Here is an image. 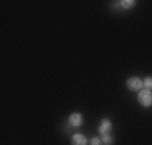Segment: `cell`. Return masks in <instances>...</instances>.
Instances as JSON below:
<instances>
[{
	"mask_svg": "<svg viewBox=\"0 0 152 145\" xmlns=\"http://www.w3.org/2000/svg\"><path fill=\"white\" fill-rule=\"evenodd\" d=\"M144 87L147 90H152V78H146L144 79Z\"/></svg>",
	"mask_w": 152,
	"mask_h": 145,
	"instance_id": "8",
	"label": "cell"
},
{
	"mask_svg": "<svg viewBox=\"0 0 152 145\" xmlns=\"http://www.w3.org/2000/svg\"><path fill=\"white\" fill-rule=\"evenodd\" d=\"M112 130V123L108 121V119H104L102 123L99 124V132L102 134V136H105V134H108Z\"/></svg>",
	"mask_w": 152,
	"mask_h": 145,
	"instance_id": "4",
	"label": "cell"
},
{
	"mask_svg": "<svg viewBox=\"0 0 152 145\" xmlns=\"http://www.w3.org/2000/svg\"><path fill=\"white\" fill-rule=\"evenodd\" d=\"M142 86H144V81L142 79H139V78H129L128 79V89L129 90H134V92H139L141 89H142Z\"/></svg>",
	"mask_w": 152,
	"mask_h": 145,
	"instance_id": "2",
	"label": "cell"
},
{
	"mask_svg": "<svg viewBox=\"0 0 152 145\" xmlns=\"http://www.w3.org/2000/svg\"><path fill=\"white\" fill-rule=\"evenodd\" d=\"M68 121H70L71 126H75V128H78V126L83 124V115L81 113H71L70 118H68Z\"/></svg>",
	"mask_w": 152,
	"mask_h": 145,
	"instance_id": "3",
	"label": "cell"
},
{
	"mask_svg": "<svg viewBox=\"0 0 152 145\" xmlns=\"http://www.w3.org/2000/svg\"><path fill=\"white\" fill-rule=\"evenodd\" d=\"M137 100H139V103L142 105V107H151L152 105V90H139V97H137Z\"/></svg>",
	"mask_w": 152,
	"mask_h": 145,
	"instance_id": "1",
	"label": "cell"
},
{
	"mask_svg": "<svg viewBox=\"0 0 152 145\" xmlns=\"http://www.w3.org/2000/svg\"><path fill=\"white\" fill-rule=\"evenodd\" d=\"M113 144V139H112L108 134H105V136H102V145H112Z\"/></svg>",
	"mask_w": 152,
	"mask_h": 145,
	"instance_id": "7",
	"label": "cell"
},
{
	"mask_svg": "<svg viewBox=\"0 0 152 145\" xmlns=\"http://www.w3.org/2000/svg\"><path fill=\"white\" fill-rule=\"evenodd\" d=\"M71 144L73 145H86L88 140H86V137L83 136V134H75V136L71 137Z\"/></svg>",
	"mask_w": 152,
	"mask_h": 145,
	"instance_id": "5",
	"label": "cell"
},
{
	"mask_svg": "<svg viewBox=\"0 0 152 145\" xmlns=\"http://www.w3.org/2000/svg\"><path fill=\"white\" fill-rule=\"evenodd\" d=\"M91 144L92 145H102V140H100L99 137H94V139L91 140Z\"/></svg>",
	"mask_w": 152,
	"mask_h": 145,
	"instance_id": "9",
	"label": "cell"
},
{
	"mask_svg": "<svg viewBox=\"0 0 152 145\" xmlns=\"http://www.w3.org/2000/svg\"><path fill=\"white\" fill-rule=\"evenodd\" d=\"M134 0H121L120 5L123 7V8H131V7H134Z\"/></svg>",
	"mask_w": 152,
	"mask_h": 145,
	"instance_id": "6",
	"label": "cell"
}]
</instances>
